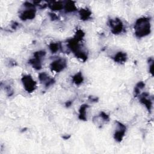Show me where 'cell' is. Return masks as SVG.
<instances>
[{
	"instance_id": "1",
	"label": "cell",
	"mask_w": 154,
	"mask_h": 154,
	"mask_svg": "<svg viewBox=\"0 0 154 154\" xmlns=\"http://www.w3.org/2000/svg\"><path fill=\"white\" fill-rule=\"evenodd\" d=\"M135 34L138 38L144 37L150 33V19L143 17L138 19L134 25Z\"/></svg>"
},
{
	"instance_id": "2",
	"label": "cell",
	"mask_w": 154,
	"mask_h": 154,
	"mask_svg": "<svg viewBox=\"0 0 154 154\" xmlns=\"http://www.w3.org/2000/svg\"><path fill=\"white\" fill-rule=\"evenodd\" d=\"M46 52L44 51H38L34 54V57L29 60V63L36 70L42 69V61L43 58L45 57Z\"/></svg>"
},
{
	"instance_id": "3",
	"label": "cell",
	"mask_w": 154,
	"mask_h": 154,
	"mask_svg": "<svg viewBox=\"0 0 154 154\" xmlns=\"http://www.w3.org/2000/svg\"><path fill=\"white\" fill-rule=\"evenodd\" d=\"M22 82L25 90L28 93H32L37 88V83L29 75H24L22 78Z\"/></svg>"
},
{
	"instance_id": "4",
	"label": "cell",
	"mask_w": 154,
	"mask_h": 154,
	"mask_svg": "<svg viewBox=\"0 0 154 154\" xmlns=\"http://www.w3.org/2000/svg\"><path fill=\"white\" fill-rule=\"evenodd\" d=\"M108 25L111 29V32L114 34H120L123 30V24L122 20L118 18L111 19L108 21Z\"/></svg>"
},
{
	"instance_id": "5",
	"label": "cell",
	"mask_w": 154,
	"mask_h": 154,
	"mask_svg": "<svg viewBox=\"0 0 154 154\" xmlns=\"http://www.w3.org/2000/svg\"><path fill=\"white\" fill-rule=\"evenodd\" d=\"M67 66V60L65 58H60L52 61L50 65L51 70L55 72H60L63 71Z\"/></svg>"
},
{
	"instance_id": "6",
	"label": "cell",
	"mask_w": 154,
	"mask_h": 154,
	"mask_svg": "<svg viewBox=\"0 0 154 154\" xmlns=\"http://www.w3.org/2000/svg\"><path fill=\"white\" fill-rule=\"evenodd\" d=\"M116 123H117V128L114 135V139L117 141L120 142L123 140L125 136V134L126 132V126L124 125H123L122 123L118 121H116Z\"/></svg>"
},
{
	"instance_id": "7",
	"label": "cell",
	"mask_w": 154,
	"mask_h": 154,
	"mask_svg": "<svg viewBox=\"0 0 154 154\" xmlns=\"http://www.w3.org/2000/svg\"><path fill=\"white\" fill-rule=\"evenodd\" d=\"M35 9L34 7H26V9L23 11L19 15V17L22 20H30L34 18L35 16Z\"/></svg>"
},
{
	"instance_id": "8",
	"label": "cell",
	"mask_w": 154,
	"mask_h": 154,
	"mask_svg": "<svg viewBox=\"0 0 154 154\" xmlns=\"http://www.w3.org/2000/svg\"><path fill=\"white\" fill-rule=\"evenodd\" d=\"M38 79L41 82H42L45 87H48L50 85H52L55 82V80L54 78H51L48 73L46 72L40 73L38 75Z\"/></svg>"
},
{
	"instance_id": "9",
	"label": "cell",
	"mask_w": 154,
	"mask_h": 154,
	"mask_svg": "<svg viewBox=\"0 0 154 154\" xmlns=\"http://www.w3.org/2000/svg\"><path fill=\"white\" fill-rule=\"evenodd\" d=\"M149 97V95L147 93H143L140 96V101L142 104L145 105L147 110L150 112L152 107V100Z\"/></svg>"
},
{
	"instance_id": "10",
	"label": "cell",
	"mask_w": 154,
	"mask_h": 154,
	"mask_svg": "<svg viewBox=\"0 0 154 154\" xmlns=\"http://www.w3.org/2000/svg\"><path fill=\"white\" fill-rule=\"evenodd\" d=\"M113 59L115 62L118 63H124L127 60V55L125 52H119L114 55Z\"/></svg>"
},
{
	"instance_id": "11",
	"label": "cell",
	"mask_w": 154,
	"mask_h": 154,
	"mask_svg": "<svg viewBox=\"0 0 154 154\" xmlns=\"http://www.w3.org/2000/svg\"><path fill=\"white\" fill-rule=\"evenodd\" d=\"M79 14L81 20H87L91 17V12L88 8H81L79 11Z\"/></svg>"
},
{
	"instance_id": "12",
	"label": "cell",
	"mask_w": 154,
	"mask_h": 154,
	"mask_svg": "<svg viewBox=\"0 0 154 154\" xmlns=\"http://www.w3.org/2000/svg\"><path fill=\"white\" fill-rule=\"evenodd\" d=\"M88 108V106L86 104H84L81 106L79 109V119L81 120H87V112L86 110Z\"/></svg>"
},
{
	"instance_id": "13",
	"label": "cell",
	"mask_w": 154,
	"mask_h": 154,
	"mask_svg": "<svg viewBox=\"0 0 154 154\" xmlns=\"http://www.w3.org/2000/svg\"><path fill=\"white\" fill-rule=\"evenodd\" d=\"M66 12H73L77 10V8L73 1H67L63 7Z\"/></svg>"
},
{
	"instance_id": "14",
	"label": "cell",
	"mask_w": 154,
	"mask_h": 154,
	"mask_svg": "<svg viewBox=\"0 0 154 154\" xmlns=\"http://www.w3.org/2000/svg\"><path fill=\"white\" fill-rule=\"evenodd\" d=\"M72 81L74 84H75L77 85H79L81 84H82L84 81V77L82 76V73L79 72L75 74L72 78Z\"/></svg>"
},
{
	"instance_id": "15",
	"label": "cell",
	"mask_w": 154,
	"mask_h": 154,
	"mask_svg": "<svg viewBox=\"0 0 154 154\" xmlns=\"http://www.w3.org/2000/svg\"><path fill=\"white\" fill-rule=\"evenodd\" d=\"M49 49L51 51V52L53 54H55L57 52H58L59 51V49L61 48V45L59 43L53 42L49 45Z\"/></svg>"
},
{
	"instance_id": "16",
	"label": "cell",
	"mask_w": 154,
	"mask_h": 154,
	"mask_svg": "<svg viewBox=\"0 0 154 154\" xmlns=\"http://www.w3.org/2000/svg\"><path fill=\"white\" fill-rule=\"evenodd\" d=\"M49 7L52 10H61L62 8H63L64 5L60 1H58V2H52V3L49 5Z\"/></svg>"
},
{
	"instance_id": "17",
	"label": "cell",
	"mask_w": 154,
	"mask_h": 154,
	"mask_svg": "<svg viewBox=\"0 0 154 154\" xmlns=\"http://www.w3.org/2000/svg\"><path fill=\"white\" fill-rule=\"evenodd\" d=\"M145 86V84L141 81V82H139L137 85H136V87H135V89H134V93H135V96H138L139 94H140V90L143 88Z\"/></svg>"
},
{
	"instance_id": "18",
	"label": "cell",
	"mask_w": 154,
	"mask_h": 154,
	"mask_svg": "<svg viewBox=\"0 0 154 154\" xmlns=\"http://www.w3.org/2000/svg\"><path fill=\"white\" fill-rule=\"evenodd\" d=\"M84 32H83L81 29H78V30L76 31V32L74 38H75L76 40H77L79 42V41L82 40V38L84 37Z\"/></svg>"
},
{
	"instance_id": "19",
	"label": "cell",
	"mask_w": 154,
	"mask_h": 154,
	"mask_svg": "<svg viewBox=\"0 0 154 154\" xmlns=\"http://www.w3.org/2000/svg\"><path fill=\"white\" fill-rule=\"evenodd\" d=\"M100 117L102 119V120H103L104 121H109V116L106 114L105 112H101L100 113Z\"/></svg>"
},
{
	"instance_id": "20",
	"label": "cell",
	"mask_w": 154,
	"mask_h": 154,
	"mask_svg": "<svg viewBox=\"0 0 154 154\" xmlns=\"http://www.w3.org/2000/svg\"><path fill=\"white\" fill-rule=\"evenodd\" d=\"M153 61L151 62V64L149 66V70L152 74H153Z\"/></svg>"
},
{
	"instance_id": "21",
	"label": "cell",
	"mask_w": 154,
	"mask_h": 154,
	"mask_svg": "<svg viewBox=\"0 0 154 154\" xmlns=\"http://www.w3.org/2000/svg\"><path fill=\"white\" fill-rule=\"evenodd\" d=\"M89 98L91 99V100H92V101H93V102H96V101L97 100V98H96V97L90 96V97H89Z\"/></svg>"
},
{
	"instance_id": "22",
	"label": "cell",
	"mask_w": 154,
	"mask_h": 154,
	"mask_svg": "<svg viewBox=\"0 0 154 154\" xmlns=\"http://www.w3.org/2000/svg\"><path fill=\"white\" fill-rule=\"evenodd\" d=\"M50 16H51V19H53V20L55 19H57V17H58L55 14H53V13L51 14Z\"/></svg>"
},
{
	"instance_id": "23",
	"label": "cell",
	"mask_w": 154,
	"mask_h": 154,
	"mask_svg": "<svg viewBox=\"0 0 154 154\" xmlns=\"http://www.w3.org/2000/svg\"><path fill=\"white\" fill-rule=\"evenodd\" d=\"M72 104V101H67V102L66 103V106H70Z\"/></svg>"
}]
</instances>
